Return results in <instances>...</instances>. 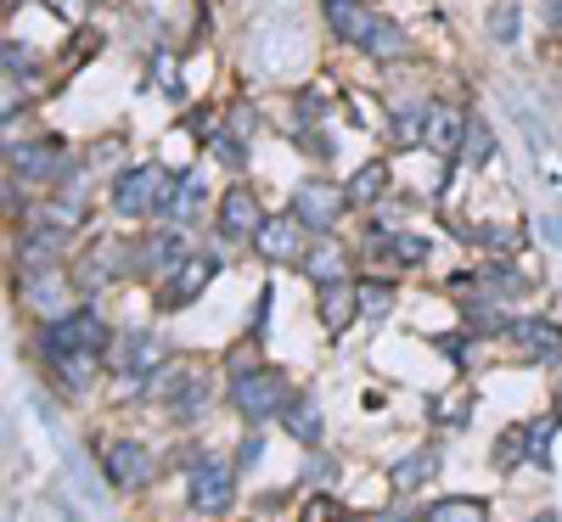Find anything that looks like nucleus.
Masks as SVG:
<instances>
[{
    "instance_id": "obj_1",
    "label": "nucleus",
    "mask_w": 562,
    "mask_h": 522,
    "mask_svg": "<svg viewBox=\"0 0 562 522\" xmlns=\"http://www.w3.org/2000/svg\"><path fill=\"white\" fill-rule=\"evenodd\" d=\"M40 349H45V360H57V354H97L102 360L113 349V331L90 304H79V309H63V315L45 320Z\"/></svg>"
},
{
    "instance_id": "obj_2",
    "label": "nucleus",
    "mask_w": 562,
    "mask_h": 522,
    "mask_svg": "<svg viewBox=\"0 0 562 522\" xmlns=\"http://www.w3.org/2000/svg\"><path fill=\"white\" fill-rule=\"evenodd\" d=\"M293 388H288V376H281L276 365H243V371H231V410H237L243 421H276L281 410H288Z\"/></svg>"
},
{
    "instance_id": "obj_3",
    "label": "nucleus",
    "mask_w": 562,
    "mask_h": 522,
    "mask_svg": "<svg viewBox=\"0 0 562 522\" xmlns=\"http://www.w3.org/2000/svg\"><path fill=\"white\" fill-rule=\"evenodd\" d=\"M175 174L164 163H135L113 180V208L124 219H153V214H169V197H175Z\"/></svg>"
},
{
    "instance_id": "obj_4",
    "label": "nucleus",
    "mask_w": 562,
    "mask_h": 522,
    "mask_svg": "<svg viewBox=\"0 0 562 522\" xmlns=\"http://www.w3.org/2000/svg\"><path fill=\"white\" fill-rule=\"evenodd\" d=\"M237 472L243 466H231L225 455H198L192 466H186V500H192L198 517H220L231 500H237Z\"/></svg>"
},
{
    "instance_id": "obj_5",
    "label": "nucleus",
    "mask_w": 562,
    "mask_h": 522,
    "mask_svg": "<svg viewBox=\"0 0 562 522\" xmlns=\"http://www.w3.org/2000/svg\"><path fill=\"white\" fill-rule=\"evenodd\" d=\"M506 343L518 349V360H529V365H562V326L546 320V315L506 320Z\"/></svg>"
},
{
    "instance_id": "obj_6",
    "label": "nucleus",
    "mask_w": 562,
    "mask_h": 522,
    "mask_svg": "<svg viewBox=\"0 0 562 522\" xmlns=\"http://www.w3.org/2000/svg\"><path fill=\"white\" fill-rule=\"evenodd\" d=\"M7 174L23 185H57L63 140H7Z\"/></svg>"
},
{
    "instance_id": "obj_7",
    "label": "nucleus",
    "mask_w": 562,
    "mask_h": 522,
    "mask_svg": "<svg viewBox=\"0 0 562 522\" xmlns=\"http://www.w3.org/2000/svg\"><path fill=\"white\" fill-rule=\"evenodd\" d=\"M344 203H349V192H338V185H326V180H304L299 192H293V208H288V214H293L304 230H315V236H333V230H338Z\"/></svg>"
},
{
    "instance_id": "obj_8",
    "label": "nucleus",
    "mask_w": 562,
    "mask_h": 522,
    "mask_svg": "<svg viewBox=\"0 0 562 522\" xmlns=\"http://www.w3.org/2000/svg\"><path fill=\"white\" fill-rule=\"evenodd\" d=\"M180 264H186V236H180V225H164V230L147 236V242L130 248V275L164 281V275H175Z\"/></svg>"
},
{
    "instance_id": "obj_9",
    "label": "nucleus",
    "mask_w": 562,
    "mask_h": 522,
    "mask_svg": "<svg viewBox=\"0 0 562 522\" xmlns=\"http://www.w3.org/2000/svg\"><path fill=\"white\" fill-rule=\"evenodd\" d=\"M102 472H108V484H113V489L135 495V489H147V484H153L158 461H153V450H147V444L119 439V444H108V450H102Z\"/></svg>"
},
{
    "instance_id": "obj_10",
    "label": "nucleus",
    "mask_w": 562,
    "mask_h": 522,
    "mask_svg": "<svg viewBox=\"0 0 562 522\" xmlns=\"http://www.w3.org/2000/svg\"><path fill=\"white\" fill-rule=\"evenodd\" d=\"M214 219H220V236H225V242H254L259 225H265V208H259V197L248 192V185L237 180V185H225V192H220Z\"/></svg>"
},
{
    "instance_id": "obj_11",
    "label": "nucleus",
    "mask_w": 562,
    "mask_h": 522,
    "mask_svg": "<svg viewBox=\"0 0 562 522\" xmlns=\"http://www.w3.org/2000/svg\"><path fill=\"white\" fill-rule=\"evenodd\" d=\"M254 248L270 259V264H304V225L288 214V219H265L259 225V236H254Z\"/></svg>"
},
{
    "instance_id": "obj_12",
    "label": "nucleus",
    "mask_w": 562,
    "mask_h": 522,
    "mask_svg": "<svg viewBox=\"0 0 562 522\" xmlns=\"http://www.w3.org/2000/svg\"><path fill=\"white\" fill-rule=\"evenodd\" d=\"M63 242H68V230H63V225H40V230H29L23 242H18V264H23V275H29V281H34V275H52Z\"/></svg>"
},
{
    "instance_id": "obj_13",
    "label": "nucleus",
    "mask_w": 562,
    "mask_h": 522,
    "mask_svg": "<svg viewBox=\"0 0 562 522\" xmlns=\"http://www.w3.org/2000/svg\"><path fill=\"white\" fill-rule=\"evenodd\" d=\"M467 124L450 102H428V135H422V147L439 152V158H461V140H467Z\"/></svg>"
},
{
    "instance_id": "obj_14",
    "label": "nucleus",
    "mask_w": 562,
    "mask_h": 522,
    "mask_svg": "<svg viewBox=\"0 0 562 522\" xmlns=\"http://www.w3.org/2000/svg\"><path fill=\"white\" fill-rule=\"evenodd\" d=\"M164 365V343L147 338V331H124V338H113V371L119 376H147Z\"/></svg>"
},
{
    "instance_id": "obj_15",
    "label": "nucleus",
    "mask_w": 562,
    "mask_h": 522,
    "mask_svg": "<svg viewBox=\"0 0 562 522\" xmlns=\"http://www.w3.org/2000/svg\"><path fill=\"white\" fill-rule=\"evenodd\" d=\"M321 12H326V29H333L344 45H366V34H371V23H378V12L366 7V0H321Z\"/></svg>"
},
{
    "instance_id": "obj_16",
    "label": "nucleus",
    "mask_w": 562,
    "mask_h": 522,
    "mask_svg": "<svg viewBox=\"0 0 562 522\" xmlns=\"http://www.w3.org/2000/svg\"><path fill=\"white\" fill-rule=\"evenodd\" d=\"M315 315H321V326H326V338H338V331L360 315V287H355V281H326Z\"/></svg>"
},
{
    "instance_id": "obj_17",
    "label": "nucleus",
    "mask_w": 562,
    "mask_h": 522,
    "mask_svg": "<svg viewBox=\"0 0 562 522\" xmlns=\"http://www.w3.org/2000/svg\"><path fill=\"white\" fill-rule=\"evenodd\" d=\"M119 270H130V248H119V242H108V248H90L85 253V264H79V275H74V287L79 293H97L108 275H119Z\"/></svg>"
},
{
    "instance_id": "obj_18",
    "label": "nucleus",
    "mask_w": 562,
    "mask_h": 522,
    "mask_svg": "<svg viewBox=\"0 0 562 522\" xmlns=\"http://www.w3.org/2000/svg\"><path fill=\"white\" fill-rule=\"evenodd\" d=\"M360 52H366L371 63H405V57H411V34H405L400 23L378 18V23H371V34H366Z\"/></svg>"
},
{
    "instance_id": "obj_19",
    "label": "nucleus",
    "mask_w": 562,
    "mask_h": 522,
    "mask_svg": "<svg viewBox=\"0 0 562 522\" xmlns=\"http://www.w3.org/2000/svg\"><path fill=\"white\" fill-rule=\"evenodd\" d=\"M214 281V259H186L175 275H169V287H164V304H192L203 287Z\"/></svg>"
},
{
    "instance_id": "obj_20",
    "label": "nucleus",
    "mask_w": 562,
    "mask_h": 522,
    "mask_svg": "<svg viewBox=\"0 0 562 522\" xmlns=\"http://www.w3.org/2000/svg\"><path fill=\"white\" fill-rule=\"evenodd\" d=\"M304 275L315 281V287H326V281H349V259H344V248L333 242V236L304 253Z\"/></svg>"
},
{
    "instance_id": "obj_21",
    "label": "nucleus",
    "mask_w": 562,
    "mask_h": 522,
    "mask_svg": "<svg viewBox=\"0 0 562 522\" xmlns=\"http://www.w3.org/2000/svg\"><path fill=\"white\" fill-rule=\"evenodd\" d=\"M276 421L288 427V433H293L299 444H321V405H315L310 394H293V399H288V410H281Z\"/></svg>"
},
{
    "instance_id": "obj_22",
    "label": "nucleus",
    "mask_w": 562,
    "mask_h": 522,
    "mask_svg": "<svg viewBox=\"0 0 562 522\" xmlns=\"http://www.w3.org/2000/svg\"><path fill=\"white\" fill-rule=\"evenodd\" d=\"M416 522H490V506L479 495H445V500H434L428 511H422Z\"/></svg>"
},
{
    "instance_id": "obj_23",
    "label": "nucleus",
    "mask_w": 562,
    "mask_h": 522,
    "mask_svg": "<svg viewBox=\"0 0 562 522\" xmlns=\"http://www.w3.org/2000/svg\"><path fill=\"white\" fill-rule=\"evenodd\" d=\"M209 410V383L203 376H180V388L169 394V416L175 421H198Z\"/></svg>"
},
{
    "instance_id": "obj_24",
    "label": "nucleus",
    "mask_w": 562,
    "mask_h": 522,
    "mask_svg": "<svg viewBox=\"0 0 562 522\" xmlns=\"http://www.w3.org/2000/svg\"><path fill=\"white\" fill-rule=\"evenodd\" d=\"M479 287H484L490 298H524V293L535 287V281H529L518 264H490V270L479 275Z\"/></svg>"
},
{
    "instance_id": "obj_25",
    "label": "nucleus",
    "mask_w": 562,
    "mask_h": 522,
    "mask_svg": "<svg viewBox=\"0 0 562 522\" xmlns=\"http://www.w3.org/2000/svg\"><path fill=\"white\" fill-rule=\"evenodd\" d=\"M344 192H349V203L371 208V203H378V197L389 192V163L378 158V163H366V169H355V180L344 185Z\"/></svg>"
},
{
    "instance_id": "obj_26",
    "label": "nucleus",
    "mask_w": 562,
    "mask_h": 522,
    "mask_svg": "<svg viewBox=\"0 0 562 522\" xmlns=\"http://www.w3.org/2000/svg\"><path fill=\"white\" fill-rule=\"evenodd\" d=\"M557 427H562V410H546V416H535V421L524 427V433H529V461H535V466H551Z\"/></svg>"
},
{
    "instance_id": "obj_27",
    "label": "nucleus",
    "mask_w": 562,
    "mask_h": 522,
    "mask_svg": "<svg viewBox=\"0 0 562 522\" xmlns=\"http://www.w3.org/2000/svg\"><path fill=\"white\" fill-rule=\"evenodd\" d=\"M422 135H428V102L400 107V113H394V124H389V140H394V147H416Z\"/></svg>"
},
{
    "instance_id": "obj_28",
    "label": "nucleus",
    "mask_w": 562,
    "mask_h": 522,
    "mask_svg": "<svg viewBox=\"0 0 562 522\" xmlns=\"http://www.w3.org/2000/svg\"><path fill=\"white\" fill-rule=\"evenodd\" d=\"M490 158H495V129L484 118H473V124H467V140H461V163L467 169H484Z\"/></svg>"
},
{
    "instance_id": "obj_29",
    "label": "nucleus",
    "mask_w": 562,
    "mask_h": 522,
    "mask_svg": "<svg viewBox=\"0 0 562 522\" xmlns=\"http://www.w3.org/2000/svg\"><path fill=\"white\" fill-rule=\"evenodd\" d=\"M434 466H439V455H434V450L405 455V461L394 466V489H400V495H411L416 484H428V478H434Z\"/></svg>"
},
{
    "instance_id": "obj_30",
    "label": "nucleus",
    "mask_w": 562,
    "mask_h": 522,
    "mask_svg": "<svg viewBox=\"0 0 562 522\" xmlns=\"http://www.w3.org/2000/svg\"><path fill=\"white\" fill-rule=\"evenodd\" d=\"M52 371L63 376V388H90V376H97V354H57L52 360Z\"/></svg>"
},
{
    "instance_id": "obj_31",
    "label": "nucleus",
    "mask_w": 562,
    "mask_h": 522,
    "mask_svg": "<svg viewBox=\"0 0 562 522\" xmlns=\"http://www.w3.org/2000/svg\"><path fill=\"white\" fill-rule=\"evenodd\" d=\"M524 461H529V433H524V427H512V433L495 439V466L501 472H518Z\"/></svg>"
},
{
    "instance_id": "obj_32",
    "label": "nucleus",
    "mask_w": 562,
    "mask_h": 522,
    "mask_svg": "<svg viewBox=\"0 0 562 522\" xmlns=\"http://www.w3.org/2000/svg\"><path fill=\"white\" fill-rule=\"evenodd\" d=\"M389 309H394V287H389V281H360V315L366 320H389Z\"/></svg>"
},
{
    "instance_id": "obj_33",
    "label": "nucleus",
    "mask_w": 562,
    "mask_h": 522,
    "mask_svg": "<svg viewBox=\"0 0 562 522\" xmlns=\"http://www.w3.org/2000/svg\"><path fill=\"white\" fill-rule=\"evenodd\" d=\"M490 39L495 45L518 39V0H495V7H490Z\"/></svg>"
},
{
    "instance_id": "obj_34",
    "label": "nucleus",
    "mask_w": 562,
    "mask_h": 522,
    "mask_svg": "<svg viewBox=\"0 0 562 522\" xmlns=\"http://www.w3.org/2000/svg\"><path fill=\"white\" fill-rule=\"evenodd\" d=\"M456 236H467V242H479V248H518V230H501V225H456Z\"/></svg>"
},
{
    "instance_id": "obj_35",
    "label": "nucleus",
    "mask_w": 562,
    "mask_h": 522,
    "mask_svg": "<svg viewBox=\"0 0 562 522\" xmlns=\"http://www.w3.org/2000/svg\"><path fill=\"white\" fill-rule=\"evenodd\" d=\"M198 203H203V185H198V180H180V185H175V197H169V219H175V225H180V219H192Z\"/></svg>"
},
{
    "instance_id": "obj_36",
    "label": "nucleus",
    "mask_w": 562,
    "mask_h": 522,
    "mask_svg": "<svg viewBox=\"0 0 562 522\" xmlns=\"http://www.w3.org/2000/svg\"><path fill=\"white\" fill-rule=\"evenodd\" d=\"M389 253H394L400 264H422V259H428V236H416V230H394Z\"/></svg>"
},
{
    "instance_id": "obj_37",
    "label": "nucleus",
    "mask_w": 562,
    "mask_h": 522,
    "mask_svg": "<svg viewBox=\"0 0 562 522\" xmlns=\"http://www.w3.org/2000/svg\"><path fill=\"white\" fill-rule=\"evenodd\" d=\"M467 416H473V394H450V399H439V410H434V421H445V427H467Z\"/></svg>"
},
{
    "instance_id": "obj_38",
    "label": "nucleus",
    "mask_w": 562,
    "mask_h": 522,
    "mask_svg": "<svg viewBox=\"0 0 562 522\" xmlns=\"http://www.w3.org/2000/svg\"><path fill=\"white\" fill-rule=\"evenodd\" d=\"M540 12H546V29L562 34V0H540Z\"/></svg>"
},
{
    "instance_id": "obj_39",
    "label": "nucleus",
    "mask_w": 562,
    "mask_h": 522,
    "mask_svg": "<svg viewBox=\"0 0 562 522\" xmlns=\"http://www.w3.org/2000/svg\"><path fill=\"white\" fill-rule=\"evenodd\" d=\"M254 461H259V439H248V444H243V455H237V466H243V472H248V466H254Z\"/></svg>"
},
{
    "instance_id": "obj_40",
    "label": "nucleus",
    "mask_w": 562,
    "mask_h": 522,
    "mask_svg": "<svg viewBox=\"0 0 562 522\" xmlns=\"http://www.w3.org/2000/svg\"><path fill=\"white\" fill-rule=\"evenodd\" d=\"M557 405H562V365H557Z\"/></svg>"
},
{
    "instance_id": "obj_41",
    "label": "nucleus",
    "mask_w": 562,
    "mask_h": 522,
    "mask_svg": "<svg viewBox=\"0 0 562 522\" xmlns=\"http://www.w3.org/2000/svg\"><path fill=\"white\" fill-rule=\"evenodd\" d=\"M371 522H411V517H371Z\"/></svg>"
},
{
    "instance_id": "obj_42",
    "label": "nucleus",
    "mask_w": 562,
    "mask_h": 522,
    "mask_svg": "<svg viewBox=\"0 0 562 522\" xmlns=\"http://www.w3.org/2000/svg\"><path fill=\"white\" fill-rule=\"evenodd\" d=\"M540 522H557V517H540Z\"/></svg>"
}]
</instances>
